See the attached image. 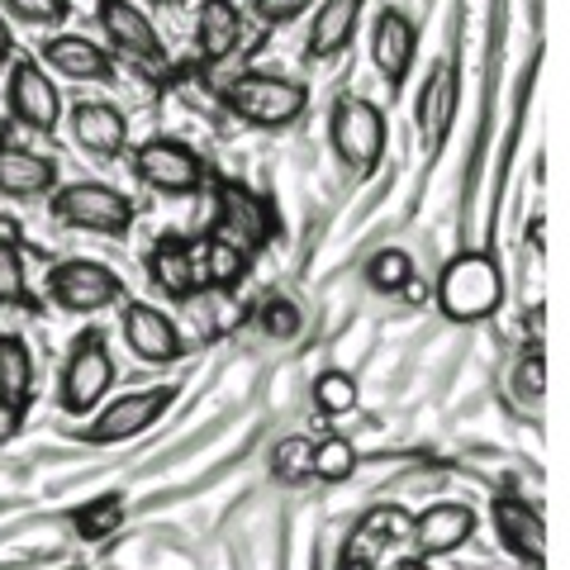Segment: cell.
Listing matches in <instances>:
<instances>
[{
  "mask_svg": "<svg viewBox=\"0 0 570 570\" xmlns=\"http://www.w3.org/2000/svg\"><path fill=\"white\" fill-rule=\"evenodd\" d=\"M395 570H428V561H419V557H414V561H400Z\"/></svg>",
  "mask_w": 570,
  "mask_h": 570,
  "instance_id": "cell-37",
  "label": "cell"
},
{
  "mask_svg": "<svg viewBox=\"0 0 570 570\" xmlns=\"http://www.w3.org/2000/svg\"><path fill=\"white\" fill-rule=\"evenodd\" d=\"M48 299L67 314H100L124 299V281L105 262L91 257H67L48 272Z\"/></svg>",
  "mask_w": 570,
  "mask_h": 570,
  "instance_id": "cell-6",
  "label": "cell"
},
{
  "mask_svg": "<svg viewBox=\"0 0 570 570\" xmlns=\"http://www.w3.org/2000/svg\"><path fill=\"white\" fill-rule=\"evenodd\" d=\"M504 305V272H499V257L485 247H471V253H456L438 276V309L452 318V324H485Z\"/></svg>",
  "mask_w": 570,
  "mask_h": 570,
  "instance_id": "cell-1",
  "label": "cell"
},
{
  "mask_svg": "<svg viewBox=\"0 0 570 570\" xmlns=\"http://www.w3.org/2000/svg\"><path fill=\"white\" fill-rule=\"evenodd\" d=\"M224 105L228 115L253 124V129H285V124L305 115L309 86L295 77H281V71H243L238 81H228Z\"/></svg>",
  "mask_w": 570,
  "mask_h": 570,
  "instance_id": "cell-2",
  "label": "cell"
},
{
  "mask_svg": "<svg viewBox=\"0 0 570 570\" xmlns=\"http://www.w3.org/2000/svg\"><path fill=\"white\" fill-rule=\"evenodd\" d=\"M124 324V343H129V352L138 356V362L148 366H167L181 356V333H176L171 314H163L157 305H142V299H129L119 314Z\"/></svg>",
  "mask_w": 570,
  "mask_h": 570,
  "instance_id": "cell-11",
  "label": "cell"
},
{
  "mask_svg": "<svg viewBox=\"0 0 570 570\" xmlns=\"http://www.w3.org/2000/svg\"><path fill=\"white\" fill-rule=\"evenodd\" d=\"M171 404V390L167 385H148V390H129L124 400H110L96 414V423L86 428V442H96V448H115V442H129L138 433H148V428L167 414Z\"/></svg>",
  "mask_w": 570,
  "mask_h": 570,
  "instance_id": "cell-9",
  "label": "cell"
},
{
  "mask_svg": "<svg viewBox=\"0 0 570 570\" xmlns=\"http://www.w3.org/2000/svg\"><path fill=\"white\" fill-rule=\"evenodd\" d=\"M243 43V10L234 0H200L195 10V48L205 62L234 58V48Z\"/></svg>",
  "mask_w": 570,
  "mask_h": 570,
  "instance_id": "cell-22",
  "label": "cell"
},
{
  "mask_svg": "<svg viewBox=\"0 0 570 570\" xmlns=\"http://www.w3.org/2000/svg\"><path fill=\"white\" fill-rule=\"evenodd\" d=\"M253 10L262 24L281 29V24H295L305 10H314V0H253Z\"/></svg>",
  "mask_w": 570,
  "mask_h": 570,
  "instance_id": "cell-34",
  "label": "cell"
},
{
  "mask_svg": "<svg viewBox=\"0 0 570 570\" xmlns=\"http://www.w3.org/2000/svg\"><path fill=\"white\" fill-rule=\"evenodd\" d=\"M343 570H376V566H371V557H347Z\"/></svg>",
  "mask_w": 570,
  "mask_h": 570,
  "instance_id": "cell-36",
  "label": "cell"
},
{
  "mask_svg": "<svg viewBox=\"0 0 570 570\" xmlns=\"http://www.w3.org/2000/svg\"><path fill=\"white\" fill-rule=\"evenodd\" d=\"M96 20L105 29V39L115 43V52H124V58H134L142 67H167L163 33H157V24L134 0H96Z\"/></svg>",
  "mask_w": 570,
  "mask_h": 570,
  "instance_id": "cell-10",
  "label": "cell"
},
{
  "mask_svg": "<svg viewBox=\"0 0 570 570\" xmlns=\"http://www.w3.org/2000/svg\"><path fill=\"white\" fill-rule=\"evenodd\" d=\"M148 6H167V10H176V6H186V0H148Z\"/></svg>",
  "mask_w": 570,
  "mask_h": 570,
  "instance_id": "cell-38",
  "label": "cell"
},
{
  "mask_svg": "<svg viewBox=\"0 0 570 570\" xmlns=\"http://www.w3.org/2000/svg\"><path fill=\"white\" fill-rule=\"evenodd\" d=\"M52 219L81 234H105V238H124L134 228V200L105 181H71L48 195Z\"/></svg>",
  "mask_w": 570,
  "mask_h": 570,
  "instance_id": "cell-4",
  "label": "cell"
},
{
  "mask_svg": "<svg viewBox=\"0 0 570 570\" xmlns=\"http://www.w3.org/2000/svg\"><path fill=\"white\" fill-rule=\"evenodd\" d=\"M362 10H366V0H314V20L305 39L309 58L314 62L343 58L356 39V29H362Z\"/></svg>",
  "mask_w": 570,
  "mask_h": 570,
  "instance_id": "cell-16",
  "label": "cell"
},
{
  "mask_svg": "<svg viewBox=\"0 0 570 570\" xmlns=\"http://www.w3.org/2000/svg\"><path fill=\"white\" fill-rule=\"evenodd\" d=\"M314 409L328 414V419L352 414L356 409V381L347 376V371H324V376L314 381Z\"/></svg>",
  "mask_w": 570,
  "mask_h": 570,
  "instance_id": "cell-29",
  "label": "cell"
},
{
  "mask_svg": "<svg viewBox=\"0 0 570 570\" xmlns=\"http://www.w3.org/2000/svg\"><path fill=\"white\" fill-rule=\"evenodd\" d=\"M195 253H200V281L205 285H238L247 276V262H253L243 247H234L219 234H205L195 243Z\"/></svg>",
  "mask_w": 570,
  "mask_h": 570,
  "instance_id": "cell-24",
  "label": "cell"
},
{
  "mask_svg": "<svg viewBox=\"0 0 570 570\" xmlns=\"http://www.w3.org/2000/svg\"><path fill=\"white\" fill-rule=\"evenodd\" d=\"M14 62V33H10V20L0 14V67Z\"/></svg>",
  "mask_w": 570,
  "mask_h": 570,
  "instance_id": "cell-35",
  "label": "cell"
},
{
  "mask_svg": "<svg viewBox=\"0 0 570 570\" xmlns=\"http://www.w3.org/2000/svg\"><path fill=\"white\" fill-rule=\"evenodd\" d=\"M475 538V509L456 504V499H442V504H428L414 523V551L419 561L433 557H452Z\"/></svg>",
  "mask_w": 570,
  "mask_h": 570,
  "instance_id": "cell-12",
  "label": "cell"
},
{
  "mask_svg": "<svg viewBox=\"0 0 570 570\" xmlns=\"http://www.w3.org/2000/svg\"><path fill=\"white\" fill-rule=\"evenodd\" d=\"M352 471H356V448L347 438L314 442V456H309V475L314 480H328V485H337V480H347Z\"/></svg>",
  "mask_w": 570,
  "mask_h": 570,
  "instance_id": "cell-28",
  "label": "cell"
},
{
  "mask_svg": "<svg viewBox=\"0 0 570 570\" xmlns=\"http://www.w3.org/2000/svg\"><path fill=\"white\" fill-rule=\"evenodd\" d=\"M257 324L266 337H276V343H291V337H299V305L285 295H272L266 305L257 309Z\"/></svg>",
  "mask_w": 570,
  "mask_h": 570,
  "instance_id": "cell-30",
  "label": "cell"
},
{
  "mask_svg": "<svg viewBox=\"0 0 570 570\" xmlns=\"http://www.w3.org/2000/svg\"><path fill=\"white\" fill-rule=\"evenodd\" d=\"M214 234L228 238L234 247H243V253L253 257L257 247L272 238V214H266V205L257 200L253 190L224 181L219 186V228H214Z\"/></svg>",
  "mask_w": 570,
  "mask_h": 570,
  "instance_id": "cell-15",
  "label": "cell"
},
{
  "mask_svg": "<svg viewBox=\"0 0 570 570\" xmlns=\"http://www.w3.org/2000/svg\"><path fill=\"white\" fill-rule=\"evenodd\" d=\"M134 171L142 186L163 190V195H195L205 186V163L200 153L186 148L181 138H148L134 148Z\"/></svg>",
  "mask_w": 570,
  "mask_h": 570,
  "instance_id": "cell-8",
  "label": "cell"
},
{
  "mask_svg": "<svg viewBox=\"0 0 570 570\" xmlns=\"http://www.w3.org/2000/svg\"><path fill=\"white\" fill-rule=\"evenodd\" d=\"M366 281L385 295L409 291V285H414V257H409L404 247H381V253L366 262Z\"/></svg>",
  "mask_w": 570,
  "mask_h": 570,
  "instance_id": "cell-27",
  "label": "cell"
},
{
  "mask_svg": "<svg viewBox=\"0 0 570 570\" xmlns=\"http://www.w3.org/2000/svg\"><path fill=\"white\" fill-rule=\"evenodd\" d=\"M43 67H52L67 81H115V62L96 39H81V33H52L43 43Z\"/></svg>",
  "mask_w": 570,
  "mask_h": 570,
  "instance_id": "cell-19",
  "label": "cell"
},
{
  "mask_svg": "<svg viewBox=\"0 0 570 570\" xmlns=\"http://www.w3.org/2000/svg\"><path fill=\"white\" fill-rule=\"evenodd\" d=\"M328 142H333L337 163H343L347 171L371 176L381 167L385 142H390L381 105L366 100V96H337L333 110H328Z\"/></svg>",
  "mask_w": 570,
  "mask_h": 570,
  "instance_id": "cell-3",
  "label": "cell"
},
{
  "mask_svg": "<svg viewBox=\"0 0 570 570\" xmlns=\"http://www.w3.org/2000/svg\"><path fill=\"white\" fill-rule=\"evenodd\" d=\"M6 105H10V115L33 134H52L62 124L58 81L48 77V67L39 58H24V52L6 71Z\"/></svg>",
  "mask_w": 570,
  "mask_h": 570,
  "instance_id": "cell-7",
  "label": "cell"
},
{
  "mask_svg": "<svg viewBox=\"0 0 570 570\" xmlns=\"http://www.w3.org/2000/svg\"><path fill=\"white\" fill-rule=\"evenodd\" d=\"M509 395L519 400L523 409H538L542 404V395H547V356H542V347H528L519 362H513Z\"/></svg>",
  "mask_w": 570,
  "mask_h": 570,
  "instance_id": "cell-25",
  "label": "cell"
},
{
  "mask_svg": "<svg viewBox=\"0 0 570 570\" xmlns=\"http://www.w3.org/2000/svg\"><path fill=\"white\" fill-rule=\"evenodd\" d=\"M456 105H461V77H456V62H442L433 67V77L423 81V96H419V134H423V148L438 153L452 134V119H456Z\"/></svg>",
  "mask_w": 570,
  "mask_h": 570,
  "instance_id": "cell-18",
  "label": "cell"
},
{
  "mask_svg": "<svg viewBox=\"0 0 570 570\" xmlns=\"http://www.w3.org/2000/svg\"><path fill=\"white\" fill-rule=\"evenodd\" d=\"M148 272L157 281V291L171 295V299H190L200 291V253H195V243H186L181 234H167L157 238L153 257H148Z\"/></svg>",
  "mask_w": 570,
  "mask_h": 570,
  "instance_id": "cell-20",
  "label": "cell"
},
{
  "mask_svg": "<svg viewBox=\"0 0 570 570\" xmlns=\"http://www.w3.org/2000/svg\"><path fill=\"white\" fill-rule=\"evenodd\" d=\"M0 10H10L20 24H62L71 14L67 0H0Z\"/></svg>",
  "mask_w": 570,
  "mask_h": 570,
  "instance_id": "cell-31",
  "label": "cell"
},
{
  "mask_svg": "<svg viewBox=\"0 0 570 570\" xmlns=\"http://www.w3.org/2000/svg\"><path fill=\"white\" fill-rule=\"evenodd\" d=\"M58 190V163L43 153L0 142V195L6 200H48Z\"/></svg>",
  "mask_w": 570,
  "mask_h": 570,
  "instance_id": "cell-17",
  "label": "cell"
},
{
  "mask_svg": "<svg viewBox=\"0 0 570 570\" xmlns=\"http://www.w3.org/2000/svg\"><path fill=\"white\" fill-rule=\"evenodd\" d=\"M77 528L86 538H105L110 528H119V499H100V504H86L77 513Z\"/></svg>",
  "mask_w": 570,
  "mask_h": 570,
  "instance_id": "cell-33",
  "label": "cell"
},
{
  "mask_svg": "<svg viewBox=\"0 0 570 570\" xmlns=\"http://www.w3.org/2000/svg\"><path fill=\"white\" fill-rule=\"evenodd\" d=\"M115 385V356L105 347L100 333H81L67 352L62 366V385H58V404L62 414H96V404L110 395Z\"/></svg>",
  "mask_w": 570,
  "mask_h": 570,
  "instance_id": "cell-5",
  "label": "cell"
},
{
  "mask_svg": "<svg viewBox=\"0 0 570 570\" xmlns=\"http://www.w3.org/2000/svg\"><path fill=\"white\" fill-rule=\"evenodd\" d=\"M309 456H314V442L309 438H285L276 456H272V466L281 480H305L309 475Z\"/></svg>",
  "mask_w": 570,
  "mask_h": 570,
  "instance_id": "cell-32",
  "label": "cell"
},
{
  "mask_svg": "<svg viewBox=\"0 0 570 570\" xmlns=\"http://www.w3.org/2000/svg\"><path fill=\"white\" fill-rule=\"evenodd\" d=\"M71 138L86 157L96 163H115V157L129 148V119H124L119 105L110 100H81L71 110Z\"/></svg>",
  "mask_w": 570,
  "mask_h": 570,
  "instance_id": "cell-13",
  "label": "cell"
},
{
  "mask_svg": "<svg viewBox=\"0 0 570 570\" xmlns=\"http://www.w3.org/2000/svg\"><path fill=\"white\" fill-rule=\"evenodd\" d=\"M0 305L6 309H33L29 276H24V253L10 238H0Z\"/></svg>",
  "mask_w": 570,
  "mask_h": 570,
  "instance_id": "cell-26",
  "label": "cell"
},
{
  "mask_svg": "<svg viewBox=\"0 0 570 570\" xmlns=\"http://www.w3.org/2000/svg\"><path fill=\"white\" fill-rule=\"evenodd\" d=\"M33 395V352L20 333H0V409L24 414Z\"/></svg>",
  "mask_w": 570,
  "mask_h": 570,
  "instance_id": "cell-23",
  "label": "cell"
},
{
  "mask_svg": "<svg viewBox=\"0 0 570 570\" xmlns=\"http://www.w3.org/2000/svg\"><path fill=\"white\" fill-rule=\"evenodd\" d=\"M414 58H419V29H414V20H409L404 10L385 6L376 14V24H371V62H376V71L390 86H400L409 77V67H414Z\"/></svg>",
  "mask_w": 570,
  "mask_h": 570,
  "instance_id": "cell-14",
  "label": "cell"
},
{
  "mask_svg": "<svg viewBox=\"0 0 570 570\" xmlns=\"http://www.w3.org/2000/svg\"><path fill=\"white\" fill-rule=\"evenodd\" d=\"M494 532H499V542H504L513 557L528 561V566H542V551H547V523H542V513L523 504V499H494Z\"/></svg>",
  "mask_w": 570,
  "mask_h": 570,
  "instance_id": "cell-21",
  "label": "cell"
}]
</instances>
